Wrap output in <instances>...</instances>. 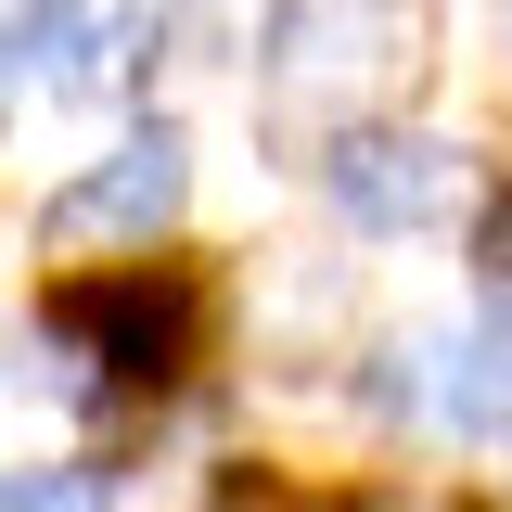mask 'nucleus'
<instances>
[{
    "label": "nucleus",
    "instance_id": "1",
    "mask_svg": "<svg viewBox=\"0 0 512 512\" xmlns=\"http://www.w3.org/2000/svg\"><path fill=\"white\" fill-rule=\"evenodd\" d=\"M436 64V0H282L269 26V116L282 128H384Z\"/></svg>",
    "mask_w": 512,
    "mask_h": 512
},
{
    "label": "nucleus",
    "instance_id": "2",
    "mask_svg": "<svg viewBox=\"0 0 512 512\" xmlns=\"http://www.w3.org/2000/svg\"><path fill=\"white\" fill-rule=\"evenodd\" d=\"M180 192H192V154H180V128H141V141H116L90 180H64L52 192V231L64 256H90V244H154L167 218H180Z\"/></svg>",
    "mask_w": 512,
    "mask_h": 512
},
{
    "label": "nucleus",
    "instance_id": "3",
    "mask_svg": "<svg viewBox=\"0 0 512 512\" xmlns=\"http://www.w3.org/2000/svg\"><path fill=\"white\" fill-rule=\"evenodd\" d=\"M320 180H333V205L359 231H436L448 205H461V154L423 141V128H346L320 154Z\"/></svg>",
    "mask_w": 512,
    "mask_h": 512
},
{
    "label": "nucleus",
    "instance_id": "4",
    "mask_svg": "<svg viewBox=\"0 0 512 512\" xmlns=\"http://www.w3.org/2000/svg\"><path fill=\"white\" fill-rule=\"evenodd\" d=\"M410 410H423L436 436H500L512 423V333L500 320L423 333V346H410Z\"/></svg>",
    "mask_w": 512,
    "mask_h": 512
},
{
    "label": "nucleus",
    "instance_id": "5",
    "mask_svg": "<svg viewBox=\"0 0 512 512\" xmlns=\"http://www.w3.org/2000/svg\"><path fill=\"white\" fill-rule=\"evenodd\" d=\"M128 52H141V0H39L26 13V64L52 90H103V77H128Z\"/></svg>",
    "mask_w": 512,
    "mask_h": 512
},
{
    "label": "nucleus",
    "instance_id": "6",
    "mask_svg": "<svg viewBox=\"0 0 512 512\" xmlns=\"http://www.w3.org/2000/svg\"><path fill=\"white\" fill-rule=\"evenodd\" d=\"M64 320H77V333H116L128 372H167V346H180V308H154L141 282H128V295H77Z\"/></svg>",
    "mask_w": 512,
    "mask_h": 512
},
{
    "label": "nucleus",
    "instance_id": "7",
    "mask_svg": "<svg viewBox=\"0 0 512 512\" xmlns=\"http://www.w3.org/2000/svg\"><path fill=\"white\" fill-rule=\"evenodd\" d=\"M0 512H103L90 474H26V487H0Z\"/></svg>",
    "mask_w": 512,
    "mask_h": 512
},
{
    "label": "nucleus",
    "instance_id": "8",
    "mask_svg": "<svg viewBox=\"0 0 512 512\" xmlns=\"http://www.w3.org/2000/svg\"><path fill=\"white\" fill-rule=\"evenodd\" d=\"M487 269H500V282H512V205H500V218H487Z\"/></svg>",
    "mask_w": 512,
    "mask_h": 512
},
{
    "label": "nucleus",
    "instance_id": "9",
    "mask_svg": "<svg viewBox=\"0 0 512 512\" xmlns=\"http://www.w3.org/2000/svg\"><path fill=\"white\" fill-rule=\"evenodd\" d=\"M384 512H423V500H384Z\"/></svg>",
    "mask_w": 512,
    "mask_h": 512
},
{
    "label": "nucleus",
    "instance_id": "10",
    "mask_svg": "<svg viewBox=\"0 0 512 512\" xmlns=\"http://www.w3.org/2000/svg\"><path fill=\"white\" fill-rule=\"evenodd\" d=\"M0 90H13V64H0Z\"/></svg>",
    "mask_w": 512,
    "mask_h": 512
}]
</instances>
